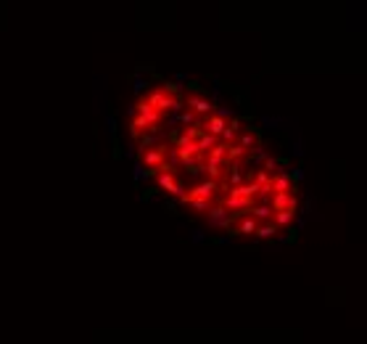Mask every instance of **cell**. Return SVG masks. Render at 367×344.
Segmentation results:
<instances>
[{
	"label": "cell",
	"instance_id": "obj_1",
	"mask_svg": "<svg viewBox=\"0 0 367 344\" xmlns=\"http://www.w3.org/2000/svg\"><path fill=\"white\" fill-rule=\"evenodd\" d=\"M143 98H146L153 109H159L161 114H167V112H180V109H182V98H180V93L172 95V93H167L164 88H153V90H148V93L143 95Z\"/></svg>",
	"mask_w": 367,
	"mask_h": 344
},
{
	"label": "cell",
	"instance_id": "obj_2",
	"mask_svg": "<svg viewBox=\"0 0 367 344\" xmlns=\"http://www.w3.org/2000/svg\"><path fill=\"white\" fill-rule=\"evenodd\" d=\"M225 188H227L225 183H217V180H209V178H206L204 183L193 185L188 193H182V196H180V204L185 206L191 199H212V201H217V196L225 191Z\"/></svg>",
	"mask_w": 367,
	"mask_h": 344
},
{
	"label": "cell",
	"instance_id": "obj_3",
	"mask_svg": "<svg viewBox=\"0 0 367 344\" xmlns=\"http://www.w3.org/2000/svg\"><path fill=\"white\" fill-rule=\"evenodd\" d=\"M270 206H272V212H283V209L299 212V196L291 191H275L270 196Z\"/></svg>",
	"mask_w": 367,
	"mask_h": 344
},
{
	"label": "cell",
	"instance_id": "obj_4",
	"mask_svg": "<svg viewBox=\"0 0 367 344\" xmlns=\"http://www.w3.org/2000/svg\"><path fill=\"white\" fill-rule=\"evenodd\" d=\"M140 159H143V164L148 167V175H153L156 167L167 159V146H151L146 151H140Z\"/></svg>",
	"mask_w": 367,
	"mask_h": 344
},
{
	"label": "cell",
	"instance_id": "obj_5",
	"mask_svg": "<svg viewBox=\"0 0 367 344\" xmlns=\"http://www.w3.org/2000/svg\"><path fill=\"white\" fill-rule=\"evenodd\" d=\"M235 143H238L240 148H246V151H251V148H257L261 143V133H259L257 127H246L243 133L235 138Z\"/></svg>",
	"mask_w": 367,
	"mask_h": 344
},
{
	"label": "cell",
	"instance_id": "obj_6",
	"mask_svg": "<svg viewBox=\"0 0 367 344\" xmlns=\"http://www.w3.org/2000/svg\"><path fill=\"white\" fill-rule=\"evenodd\" d=\"M240 125H243V119H240V116H230V119L225 122V130L219 133L222 143H235V138H238L240 130H243Z\"/></svg>",
	"mask_w": 367,
	"mask_h": 344
},
{
	"label": "cell",
	"instance_id": "obj_7",
	"mask_svg": "<svg viewBox=\"0 0 367 344\" xmlns=\"http://www.w3.org/2000/svg\"><path fill=\"white\" fill-rule=\"evenodd\" d=\"M275 191H291V193H296L299 191V183H293V178H291V172H275L272 175V193Z\"/></svg>",
	"mask_w": 367,
	"mask_h": 344
},
{
	"label": "cell",
	"instance_id": "obj_8",
	"mask_svg": "<svg viewBox=\"0 0 367 344\" xmlns=\"http://www.w3.org/2000/svg\"><path fill=\"white\" fill-rule=\"evenodd\" d=\"M257 220H254L251 215H240V223L235 225V228H225L227 233H230V236L235 238V236H251L254 230H257Z\"/></svg>",
	"mask_w": 367,
	"mask_h": 344
},
{
	"label": "cell",
	"instance_id": "obj_9",
	"mask_svg": "<svg viewBox=\"0 0 367 344\" xmlns=\"http://www.w3.org/2000/svg\"><path fill=\"white\" fill-rule=\"evenodd\" d=\"M188 106L193 109V114H201V116L214 112V103L209 98H204V95H191V98H188Z\"/></svg>",
	"mask_w": 367,
	"mask_h": 344
},
{
	"label": "cell",
	"instance_id": "obj_10",
	"mask_svg": "<svg viewBox=\"0 0 367 344\" xmlns=\"http://www.w3.org/2000/svg\"><path fill=\"white\" fill-rule=\"evenodd\" d=\"M288 167V159H275V157H264L261 159V170H267V172H283Z\"/></svg>",
	"mask_w": 367,
	"mask_h": 344
},
{
	"label": "cell",
	"instance_id": "obj_11",
	"mask_svg": "<svg viewBox=\"0 0 367 344\" xmlns=\"http://www.w3.org/2000/svg\"><path fill=\"white\" fill-rule=\"evenodd\" d=\"M227 146L230 143H222V140H217L209 151L204 154V157H209V159H217V161H227Z\"/></svg>",
	"mask_w": 367,
	"mask_h": 344
},
{
	"label": "cell",
	"instance_id": "obj_12",
	"mask_svg": "<svg viewBox=\"0 0 367 344\" xmlns=\"http://www.w3.org/2000/svg\"><path fill=\"white\" fill-rule=\"evenodd\" d=\"M217 135H212V133H204V130H201V135H198V138H195V146H198V151L201 154H206L209 151V148H212L214 143H217Z\"/></svg>",
	"mask_w": 367,
	"mask_h": 344
},
{
	"label": "cell",
	"instance_id": "obj_13",
	"mask_svg": "<svg viewBox=\"0 0 367 344\" xmlns=\"http://www.w3.org/2000/svg\"><path fill=\"white\" fill-rule=\"evenodd\" d=\"M278 225H275L272 223V220H267V223L264 225H257V230H254V233H257V238H275V236H278Z\"/></svg>",
	"mask_w": 367,
	"mask_h": 344
},
{
	"label": "cell",
	"instance_id": "obj_14",
	"mask_svg": "<svg viewBox=\"0 0 367 344\" xmlns=\"http://www.w3.org/2000/svg\"><path fill=\"white\" fill-rule=\"evenodd\" d=\"M293 217H296V212H288V209H283V212H272V223L278 225V228H283V225H291Z\"/></svg>",
	"mask_w": 367,
	"mask_h": 344
},
{
	"label": "cell",
	"instance_id": "obj_15",
	"mask_svg": "<svg viewBox=\"0 0 367 344\" xmlns=\"http://www.w3.org/2000/svg\"><path fill=\"white\" fill-rule=\"evenodd\" d=\"M185 206H191V209H195V212H209L214 206V201L212 199H191Z\"/></svg>",
	"mask_w": 367,
	"mask_h": 344
},
{
	"label": "cell",
	"instance_id": "obj_16",
	"mask_svg": "<svg viewBox=\"0 0 367 344\" xmlns=\"http://www.w3.org/2000/svg\"><path fill=\"white\" fill-rule=\"evenodd\" d=\"M180 122H182V125H195V122H198V116H195L193 112H182V114H180Z\"/></svg>",
	"mask_w": 367,
	"mask_h": 344
},
{
	"label": "cell",
	"instance_id": "obj_17",
	"mask_svg": "<svg viewBox=\"0 0 367 344\" xmlns=\"http://www.w3.org/2000/svg\"><path fill=\"white\" fill-rule=\"evenodd\" d=\"M143 88H148V82H143V80H135V90H137V93H140Z\"/></svg>",
	"mask_w": 367,
	"mask_h": 344
}]
</instances>
